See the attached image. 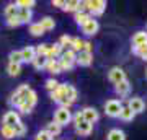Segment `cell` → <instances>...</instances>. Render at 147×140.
<instances>
[{"label": "cell", "mask_w": 147, "mask_h": 140, "mask_svg": "<svg viewBox=\"0 0 147 140\" xmlns=\"http://www.w3.org/2000/svg\"><path fill=\"white\" fill-rule=\"evenodd\" d=\"M70 121H72V113H70V109L59 108L57 111L54 113V122L59 124L61 127H62V125H67Z\"/></svg>", "instance_id": "obj_2"}, {"label": "cell", "mask_w": 147, "mask_h": 140, "mask_svg": "<svg viewBox=\"0 0 147 140\" xmlns=\"http://www.w3.org/2000/svg\"><path fill=\"white\" fill-rule=\"evenodd\" d=\"M129 90H131V85H129L127 80H123V82H119L115 86V91L119 94V96H127V94H129Z\"/></svg>", "instance_id": "obj_14"}, {"label": "cell", "mask_w": 147, "mask_h": 140, "mask_svg": "<svg viewBox=\"0 0 147 140\" xmlns=\"http://www.w3.org/2000/svg\"><path fill=\"white\" fill-rule=\"evenodd\" d=\"M147 44V33L146 31H137L134 36H132V46L134 47H141Z\"/></svg>", "instance_id": "obj_12"}, {"label": "cell", "mask_w": 147, "mask_h": 140, "mask_svg": "<svg viewBox=\"0 0 147 140\" xmlns=\"http://www.w3.org/2000/svg\"><path fill=\"white\" fill-rule=\"evenodd\" d=\"M21 57H23V62H33V59L36 57V52H34V47L26 46L23 51H21Z\"/></svg>", "instance_id": "obj_15"}, {"label": "cell", "mask_w": 147, "mask_h": 140, "mask_svg": "<svg viewBox=\"0 0 147 140\" xmlns=\"http://www.w3.org/2000/svg\"><path fill=\"white\" fill-rule=\"evenodd\" d=\"M132 52H134L136 56H139L141 59L147 60V44H144V46H141V47H134V49H132Z\"/></svg>", "instance_id": "obj_33"}, {"label": "cell", "mask_w": 147, "mask_h": 140, "mask_svg": "<svg viewBox=\"0 0 147 140\" xmlns=\"http://www.w3.org/2000/svg\"><path fill=\"white\" fill-rule=\"evenodd\" d=\"M57 86H59V82H57V80H54V78H49V80H46V88L49 90V91H54Z\"/></svg>", "instance_id": "obj_40"}, {"label": "cell", "mask_w": 147, "mask_h": 140, "mask_svg": "<svg viewBox=\"0 0 147 140\" xmlns=\"http://www.w3.org/2000/svg\"><path fill=\"white\" fill-rule=\"evenodd\" d=\"M53 5L57 7V8H64L65 7V2H62V0H53Z\"/></svg>", "instance_id": "obj_45"}, {"label": "cell", "mask_w": 147, "mask_h": 140, "mask_svg": "<svg viewBox=\"0 0 147 140\" xmlns=\"http://www.w3.org/2000/svg\"><path fill=\"white\" fill-rule=\"evenodd\" d=\"M34 140H53V137H51V134L47 130H41V132H38Z\"/></svg>", "instance_id": "obj_41"}, {"label": "cell", "mask_w": 147, "mask_h": 140, "mask_svg": "<svg viewBox=\"0 0 147 140\" xmlns=\"http://www.w3.org/2000/svg\"><path fill=\"white\" fill-rule=\"evenodd\" d=\"M21 72V67L18 64H8V73H10L11 77H16V75H20Z\"/></svg>", "instance_id": "obj_37"}, {"label": "cell", "mask_w": 147, "mask_h": 140, "mask_svg": "<svg viewBox=\"0 0 147 140\" xmlns=\"http://www.w3.org/2000/svg\"><path fill=\"white\" fill-rule=\"evenodd\" d=\"M96 31H98V21L93 20V18H92V20H88L84 26H82V33H84V34H87V36H93Z\"/></svg>", "instance_id": "obj_10"}, {"label": "cell", "mask_w": 147, "mask_h": 140, "mask_svg": "<svg viewBox=\"0 0 147 140\" xmlns=\"http://www.w3.org/2000/svg\"><path fill=\"white\" fill-rule=\"evenodd\" d=\"M0 134H2V137H5V139H13L15 137V130H13V127L2 125L0 127Z\"/></svg>", "instance_id": "obj_28"}, {"label": "cell", "mask_w": 147, "mask_h": 140, "mask_svg": "<svg viewBox=\"0 0 147 140\" xmlns=\"http://www.w3.org/2000/svg\"><path fill=\"white\" fill-rule=\"evenodd\" d=\"M13 130H15V137H23V135L26 134V127H25L23 122H18V124L13 127Z\"/></svg>", "instance_id": "obj_35"}, {"label": "cell", "mask_w": 147, "mask_h": 140, "mask_svg": "<svg viewBox=\"0 0 147 140\" xmlns=\"http://www.w3.org/2000/svg\"><path fill=\"white\" fill-rule=\"evenodd\" d=\"M72 39L74 38H70V36H67V34H64L62 38H61V39H59V44H61V47H70L72 46Z\"/></svg>", "instance_id": "obj_38"}, {"label": "cell", "mask_w": 147, "mask_h": 140, "mask_svg": "<svg viewBox=\"0 0 147 140\" xmlns=\"http://www.w3.org/2000/svg\"><path fill=\"white\" fill-rule=\"evenodd\" d=\"M127 108L131 109L134 114H139V113H142L144 111V108H146V104H144V101H142L141 98H131L129 101H127Z\"/></svg>", "instance_id": "obj_7"}, {"label": "cell", "mask_w": 147, "mask_h": 140, "mask_svg": "<svg viewBox=\"0 0 147 140\" xmlns=\"http://www.w3.org/2000/svg\"><path fill=\"white\" fill-rule=\"evenodd\" d=\"M59 65H61V72L72 70L74 68V62H67V60H62V59H59Z\"/></svg>", "instance_id": "obj_39"}, {"label": "cell", "mask_w": 147, "mask_h": 140, "mask_svg": "<svg viewBox=\"0 0 147 140\" xmlns=\"http://www.w3.org/2000/svg\"><path fill=\"white\" fill-rule=\"evenodd\" d=\"M74 20H75V23L79 26H84L88 20H92V16H90L88 13H75V18H74Z\"/></svg>", "instance_id": "obj_27"}, {"label": "cell", "mask_w": 147, "mask_h": 140, "mask_svg": "<svg viewBox=\"0 0 147 140\" xmlns=\"http://www.w3.org/2000/svg\"><path fill=\"white\" fill-rule=\"evenodd\" d=\"M65 94H67V83H59L57 88L51 91V99L61 104L65 101Z\"/></svg>", "instance_id": "obj_4"}, {"label": "cell", "mask_w": 147, "mask_h": 140, "mask_svg": "<svg viewBox=\"0 0 147 140\" xmlns=\"http://www.w3.org/2000/svg\"><path fill=\"white\" fill-rule=\"evenodd\" d=\"M30 33H31L33 36H41V34H44V29L41 28L39 23H31L30 25Z\"/></svg>", "instance_id": "obj_30"}, {"label": "cell", "mask_w": 147, "mask_h": 140, "mask_svg": "<svg viewBox=\"0 0 147 140\" xmlns=\"http://www.w3.org/2000/svg\"><path fill=\"white\" fill-rule=\"evenodd\" d=\"M121 108H123V104H121V101H118V99H110V101L105 103V113H106V116H110V117H118L119 113H121Z\"/></svg>", "instance_id": "obj_3"}, {"label": "cell", "mask_w": 147, "mask_h": 140, "mask_svg": "<svg viewBox=\"0 0 147 140\" xmlns=\"http://www.w3.org/2000/svg\"><path fill=\"white\" fill-rule=\"evenodd\" d=\"M134 113H132L131 109L127 108V106H123V108H121V113H119V116H118V117H119V119H123V121H132L134 119Z\"/></svg>", "instance_id": "obj_19"}, {"label": "cell", "mask_w": 147, "mask_h": 140, "mask_svg": "<svg viewBox=\"0 0 147 140\" xmlns=\"http://www.w3.org/2000/svg\"><path fill=\"white\" fill-rule=\"evenodd\" d=\"M106 140H126V135L119 129H111L106 135Z\"/></svg>", "instance_id": "obj_17"}, {"label": "cell", "mask_w": 147, "mask_h": 140, "mask_svg": "<svg viewBox=\"0 0 147 140\" xmlns=\"http://www.w3.org/2000/svg\"><path fill=\"white\" fill-rule=\"evenodd\" d=\"M146 78H147V70H146Z\"/></svg>", "instance_id": "obj_47"}, {"label": "cell", "mask_w": 147, "mask_h": 140, "mask_svg": "<svg viewBox=\"0 0 147 140\" xmlns=\"http://www.w3.org/2000/svg\"><path fill=\"white\" fill-rule=\"evenodd\" d=\"M92 129H93V125L88 124V122H80L79 125H75V132L79 135H82V137H87V135L92 134Z\"/></svg>", "instance_id": "obj_13"}, {"label": "cell", "mask_w": 147, "mask_h": 140, "mask_svg": "<svg viewBox=\"0 0 147 140\" xmlns=\"http://www.w3.org/2000/svg\"><path fill=\"white\" fill-rule=\"evenodd\" d=\"M36 101H38L36 91H34V90H30V91H28V94H26V98H25V103H28L30 106H31V108H34Z\"/></svg>", "instance_id": "obj_29"}, {"label": "cell", "mask_w": 147, "mask_h": 140, "mask_svg": "<svg viewBox=\"0 0 147 140\" xmlns=\"http://www.w3.org/2000/svg\"><path fill=\"white\" fill-rule=\"evenodd\" d=\"M47 49H49V44H39L38 47H34V52L36 56H41V57H46Z\"/></svg>", "instance_id": "obj_36"}, {"label": "cell", "mask_w": 147, "mask_h": 140, "mask_svg": "<svg viewBox=\"0 0 147 140\" xmlns=\"http://www.w3.org/2000/svg\"><path fill=\"white\" fill-rule=\"evenodd\" d=\"M46 64H47V59H46V57L36 56V57L33 59V65H34V68H38V70H42V68H46Z\"/></svg>", "instance_id": "obj_25"}, {"label": "cell", "mask_w": 147, "mask_h": 140, "mask_svg": "<svg viewBox=\"0 0 147 140\" xmlns=\"http://www.w3.org/2000/svg\"><path fill=\"white\" fill-rule=\"evenodd\" d=\"M18 11H20V8H18V5L16 3H10V5L5 7V16L7 20L8 18H15V16H18Z\"/></svg>", "instance_id": "obj_18"}, {"label": "cell", "mask_w": 147, "mask_h": 140, "mask_svg": "<svg viewBox=\"0 0 147 140\" xmlns=\"http://www.w3.org/2000/svg\"><path fill=\"white\" fill-rule=\"evenodd\" d=\"M46 68H47V72L53 73V75H56V73H61V65H59V59H53V60H47Z\"/></svg>", "instance_id": "obj_16"}, {"label": "cell", "mask_w": 147, "mask_h": 140, "mask_svg": "<svg viewBox=\"0 0 147 140\" xmlns=\"http://www.w3.org/2000/svg\"><path fill=\"white\" fill-rule=\"evenodd\" d=\"M31 106H30V104L28 103H21L20 106H18V111H20V113H23V114H28V113H31Z\"/></svg>", "instance_id": "obj_42"}, {"label": "cell", "mask_w": 147, "mask_h": 140, "mask_svg": "<svg viewBox=\"0 0 147 140\" xmlns=\"http://www.w3.org/2000/svg\"><path fill=\"white\" fill-rule=\"evenodd\" d=\"M72 119H74V124H75V125H79L80 122H84V116H82V111L75 113V114L72 116Z\"/></svg>", "instance_id": "obj_44"}, {"label": "cell", "mask_w": 147, "mask_h": 140, "mask_svg": "<svg viewBox=\"0 0 147 140\" xmlns=\"http://www.w3.org/2000/svg\"><path fill=\"white\" fill-rule=\"evenodd\" d=\"M108 78H110V82H113L115 85H118L119 82L126 80V72H124L121 67H113L110 70V73H108Z\"/></svg>", "instance_id": "obj_5"}, {"label": "cell", "mask_w": 147, "mask_h": 140, "mask_svg": "<svg viewBox=\"0 0 147 140\" xmlns=\"http://www.w3.org/2000/svg\"><path fill=\"white\" fill-rule=\"evenodd\" d=\"M39 25H41V28L44 29V31H51V29H54L56 23H54V20L51 18V16H44V18L39 21Z\"/></svg>", "instance_id": "obj_21"}, {"label": "cell", "mask_w": 147, "mask_h": 140, "mask_svg": "<svg viewBox=\"0 0 147 140\" xmlns=\"http://www.w3.org/2000/svg\"><path fill=\"white\" fill-rule=\"evenodd\" d=\"M61 59H62V60H67V62H74V64H75L77 54H75L72 49H67V51H64L62 54H61Z\"/></svg>", "instance_id": "obj_26"}, {"label": "cell", "mask_w": 147, "mask_h": 140, "mask_svg": "<svg viewBox=\"0 0 147 140\" xmlns=\"http://www.w3.org/2000/svg\"><path fill=\"white\" fill-rule=\"evenodd\" d=\"M92 49H93V46H92V42L85 41V44H84V51H85V52H92Z\"/></svg>", "instance_id": "obj_46"}, {"label": "cell", "mask_w": 147, "mask_h": 140, "mask_svg": "<svg viewBox=\"0 0 147 140\" xmlns=\"http://www.w3.org/2000/svg\"><path fill=\"white\" fill-rule=\"evenodd\" d=\"M61 54H62V47H61L59 42H56V44H53V46H49L47 54H46V59L47 60H53V59H56V57H61Z\"/></svg>", "instance_id": "obj_11"}, {"label": "cell", "mask_w": 147, "mask_h": 140, "mask_svg": "<svg viewBox=\"0 0 147 140\" xmlns=\"http://www.w3.org/2000/svg\"><path fill=\"white\" fill-rule=\"evenodd\" d=\"M33 18V13L31 10H26V8H20V11H18V20L21 21V23H30Z\"/></svg>", "instance_id": "obj_20"}, {"label": "cell", "mask_w": 147, "mask_h": 140, "mask_svg": "<svg viewBox=\"0 0 147 140\" xmlns=\"http://www.w3.org/2000/svg\"><path fill=\"white\" fill-rule=\"evenodd\" d=\"M16 5H18V8H26V10H31V7L36 5V2H34V0H18V2H16Z\"/></svg>", "instance_id": "obj_34"}, {"label": "cell", "mask_w": 147, "mask_h": 140, "mask_svg": "<svg viewBox=\"0 0 147 140\" xmlns=\"http://www.w3.org/2000/svg\"><path fill=\"white\" fill-rule=\"evenodd\" d=\"M79 5H80L79 0H70V2H65L64 10H65V11H75V13H77V10H79Z\"/></svg>", "instance_id": "obj_31"}, {"label": "cell", "mask_w": 147, "mask_h": 140, "mask_svg": "<svg viewBox=\"0 0 147 140\" xmlns=\"http://www.w3.org/2000/svg\"><path fill=\"white\" fill-rule=\"evenodd\" d=\"M65 101L69 103H75L77 101V90L74 88L72 85H67V94H65Z\"/></svg>", "instance_id": "obj_23"}, {"label": "cell", "mask_w": 147, "mask_h": 140, "mask_svg": "<svg viewBox=\"0 0 147 140\" xmlns=\"http://www.w3.org/2000/svg\"><path fill=\"white\" fill-rule=\"evenodd\" d=\"M10 64H18L20 65L21 62H23V57H21V51H13L10 52Z\"/></svg>", "instance_id": "obj_32"}, {"label": "cell", "mask_w": 147, "mask_h": 140, "mask_svg": "<svg viewBox=\"0 0 147 140\" xmlns=\"http://www.w3.org/2000/svg\"><path fill=\"white\" fill-rule=\"evenodd\" d=\"M20 121V114L16 111H8L5 116H3V125H8V127H15Z\"/></svg>", "instance_id": "obj_8"}, {"label": "cell", "mask_w": 147, "mask_h": 140, "mask_svg": "<svg viewBox=\"0 0 147 140\" xmlns=\"http://www.w3.org/2000/svg\"><path fill=\"white\" fill-rule=\"evenodd\" d=\"M84 44H85L84 39H80V38H74V39H72V46H70V49H72V51L75 52V54H79V52L84 51Z\"/></svg>", "instance_id": "obj_22"}, {"label": "cell", "mask_w": 147, "mask_h": 140, "mask_svg": "<svg viewBox=\"0 0 147 140\" xmlns=\"http://www.w3.org/2000/svg\"><path fill=\"white\" fill-rule=\"evenodd\" d=\"M61 129H62V127H61L59 124H56L54 121H53V122H49V124H47V127H46V130L51 134V137H56V135H59V134H61Z\"/></svg>", "instance_id": "obj_24"}, {"label": "cell", "mask_w": 147, "mask_h": 140, "mask_svg": "<svg viewBox=\"0 0 147 140\" xmlns=\"http://www.w3.org/2000/svg\"><path fill=\"white\" fill-rule=\"evenodd\" d=\"M82 116H84V121L85 122H88V124H92L93 125L96 121H98V111L95 108H84L82 109Z\"/></svg>", "instance_id": "obj_6"}, {"label": "cell", "mask_w": 147, "mask_h": 140, "mask_svg": "<svg viewBox=\"0 0 147 140\" xmlns=\"http://www.w3.org/2000/svg\"><path fill=\"white\" fill-rule=\"evenodd\" d=\"M92 60H93V54L92 52H79L77 54V59H75V62L79 64V65H82V67H88L90 64H92Z\"/></svg>", "instance_id": "obj_9"}, {"label": "cell", "mask_w": 147, "mask_h": 140, "mask_svg": "<svg viewBox=\"0 0 147 140\" xmlns=\"http://www.w3.org/2000/svg\"><path fill=\"white\" fill-rule=\"evenodd\" d=\"M85 3V10H88V15L92 16H100L106 8V2L105 0H87Z\"/></svg>", "instance_id": "obj_1"}, {"label": "cell", "mask_w": 147, "mask_h": 140, "mask_svg": "<svg viewBox=\"0 0 147 140\" xmlns=\"http://www.w3.org/2000/svg\"><path fill=\"white\" fill-rule=\"evenodd\" d=\"M7 25L10 26V28H16V26L21 25V21L18 20V16H15V18H8L7 20Z\"/></svg>", "instance_id": "obj_43"}]
</instances>
